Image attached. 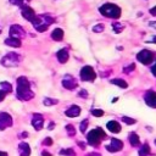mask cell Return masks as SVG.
I'll return each mask as SVG.
<instances>
[{"label":"cell","instance_id":"obj_1","mask_svg":"<svg viewBox=\"0 0 156 156\" xmlns=\"http://www.w3.org/2000/svg\"><path fill=\"white\" fill-rule=\"evenodd\" d=\"M16 95L22 101H28L32 98H34V93L30 90V84L26 77H18L17 78Z\"/></svg>","mask_w":156,"mask_h":156},{"label":"cell","instance_id":"obj_2","mask_svg":"<svg viewBox=\"0 0 156 156\" xmlns=\"http://www.w3.org/2000/svg\"><path fill=\"white\" fill-rule=\"evenodd\" d=\"M54 21L55 20L48 15H39L32 20V24L38 32H45L48 29V27L51 23H54Z\"/></svg>","mask_w":156,"mask_h":156},{"label":"cell","instance_id":"obj_3","mask_svg":"<svg viewBox=\"0 0 156 156\" xmlns=\"http://www.w3.org/2000/svg\"><path fill=\"white\" fill-rule=\"evenodd\" d=\"M100 13L106 16V17H110V18H119L121 17V7L117 6L116 4H104L102 6H100Z\"/></svg>","mask_w":156,"mask_h":156},{"label":"cell","instance_id":"obj_4","mask_svg":"<svg viewBox=\"0 0 156 156\" xmlns=\"http://www.w3.org/2000/svg\"><path fill=\"white\" fill-rule=\"evenodd\" d=\"M106 136H107V135H106V133L102 130V128L98 127V128H95V129H93V130H90V132L88 133L87 140H88V143H89L90 145L96 146V145L100 144L101 140L106 139Z\"/></svg>","mask_w":156,"mask_h":156},{"label":"cell","instance_id":"obj_5","mask_svg":"<svg viewBox=\"0 0 156 156\" xmlns=\"http://www.w3.org/2000/svg\"><path fill=\"white\" fill-rule=\"evenodd\" d=\"M22 60V56L17 52H9L1 58V65L5 67H15Z\"/></svg>","mask_w":156,"mask_h":156},{"label":"cell","instance_id":"obj_6","mask_svg":"<svg viewBox=\"0 0 156 156\" xmlns=\"http://www.w3.org/2000/svg\"><path fill=\"white\" fill-rule=\"evenodd\" d=\"M79 76H80V79L84 80V82H93L96 78V73H95L94 68L90 67V66H84L80 69Z\"/></svg>","mask_w":156,"mask_h":156},{"label":"cell","instance_id":"obj_7","mask_svg":"<svg viewBox=\"0 0 156 156\" xmlns=\"http://www.w3.org/2000/svg\"><path fill=\"white\" fill-rule=\"evenodd\" d=\"M136 58H138V61L141 62L143 65H150V63L155 60V58H154V54H152L150 50H147V49H144V50L139 51V52L136 54Z\"/></svg>","mask_w":156,"mask_h":156},{"label":"cell","instance_id":"obj_8","mask_svg":"<svg viewBox=\"0 0 156 156\" xmlns=\"http://www.w3.org/2000/svg\"><path fill=\"white\" fill-rule=\"evenodd\" d=\"M61 83H62L63 88H66L67 90H73V89H76L77 85H78L76 78H74L73 76H71V74H65Z\"/></svg>","mask_w":156,"mask_h":156},{"label":"cell","instance_id":"obj_9","mask_svg":"<svg viewBox=\"0 0 156 156\" xmlns=\"http://www.w3.org/2000/svg\"><path fill=\"white\" fill-rule=\"evenodd\" d=\"M105 147L108 152H117V151H121L123 149V141L117 139V138H112L111 143L108 145H106Z\"/></svg>","mask_w":156,"mask_h":156},{"label":"cell","instance_id":"obj_10","mask_svg":"<svg viewBox=\"0 0 156 156\" xmlns=\"http://www.w3.org/2000/svg\"><path fill=\"white\" fill-rule=\"evenodd\" d=\"M26 35V32L23 29L22 26L20 24H12L10 27V37L11 38H16V39H21Z\"/></svg>","mask_w":156,"mask_h":156},{"label":"cell","instance_id":"obj_11","mask_svg":"<svg viewBox=\"0 0 156 156\" xmlns=\"http://www.w3.org/2000/svg\"><path fill=\"white\" fill-rule=\"evenodd\" d=\"M11 126H12V117L6 112H1L0 113V130H4L5 128H9Z\"/></svg>","mask_w":156,"mask_h":156},{"label":"cell","instance_id":"obj_12","mask_svg":"<svg viewBox=\"0 0 156 156\" xmlns=\"http://www.w3.org/2000/svg\"><path fill=\"white\" fill-rule=\"evenodd\" d=\"M144 100L146 102L147 106L152 107V108H156V91L154 90H147L145 96H144Z\"/></svg>","mask_w":156,"mask_h":156},{"label":"cell","instance_id":"obj_13","mask_svg":"<svg viewBox=\"0 0 156 156\" xmlns=\"http://www.w3.org/2000/svg\"><path fill=\"white\" fill-rule=\"evenodd\" d=\"M21 15H22V17H23L24 20L30 21V22H32V20L35 17L34 10H33L32 7H29V6H22V9H21Z\"/></svg>","mask_w":156,"mask_h":156},{"label":"cell","instance_id":"obj_14","mask_svg":"<svg viewBox=\"0 0 156 156\" xmlns=\"http://www.w3.org/2000/svg\"><path fill=\"white\" fill-rule=\"evenodd\" d=\"M44 124V117L40 113H34L32 117V126L35 128V130H40Z\"/></svg>","mask_w":156,"mask_h":156},{"label":"cell","instance_id":"obj_15","mask_svg":"<svg viewBox=\"0 0 156 156\" xmlns=\"http://www.w3.org/2000/svg\"><path fill=\"white\" fill-rule=\"evenodd\" d=\"M65 115H66L67 117H69V118L78 117V116L80 115V107H79L78 105H72V106H69V107L66 110Z\"/></svg>","mask_w":156,"mask_h":156},{"label":"cell","instance_id":"obj_16","mask_svg":"<svg viewBox=\"0 0 156 156\" xmlns=\"http://www.w3.org/2000/svg\"><path fill=\"white\" fill-rule=\"evenodd\" d=\"M56 57H57V60H58L60 63H66V62L68 61V58H69L68 50H67V49H61V50H58L57 54H56Z\"/></svg>","mask_w":156,"mask_h":156},{"label":"cell","instance_id":"obj_17","mask_svg":"<svg viewBox=\"0 0 156 156\" xmlns=\"http://www.w3.org/2000/svg\"><path fill=\"white\" fill-rule=\"evenodd\" d=\"M106 128H107L111 133H119L121 129H122L121 124H119L117 121H108L107 124H106Z\"/></svg>","mask_w":156,"mask_h":156},{"label":"cell","instance_id":"obj_18","mask_svg":"<svg viewBox=\"0 0 156 156\" xmlns=\"http://www.w3.org/2000/svg\"><path fill=\"white\" fill-rule=\"evenodd\" d=\"M18 154L20 156H29L30 155V147L27 143H21L18 145Z\"/></svg>","mask_w":156,"mask_h":156},{"label":"cell","instance_id":"obj_19","mask_svg":"<svg viewBox=\"0 0 156 156\" xmlns=\"http://www.w3.org/2000/svg\"><path fill=\"white\" fill-rule=\"evenodd\" d=\"M128 140H129V144H130L132 146H139V145H140V139H139V136H138V134H136L135 132L129 133Z\"/></svg>","mask_w":156,"mask_h":156},{"label":"cell","instance_id":"obj_20","mask_svg":"<svg viewBox=\"0 0 156 156\" xmlns=\"http://www.w3.org/2000/svg\"><path fill=\"white\" fill-rule=\"evenodd\" d=\"M4 43L6 45H9V46H12V48H20L21 46V40L20 39H16V38H11V37H9L7 39H5Z\"/></svg>","mask_w":156,"mask_h":156},{"label":"cell","instance_id":"obj_21","mask_svg":"<svg viewBox=\"0 0 156 156\" xmlns=\"http://www.w3.org/2000/svg\"><path fill=\"white\" fill-rule=\"evenodd\" d=\"M51 38H52L54 40H56V41L62 40V38H63V30H62L61 28H56V29H54L52 33H51Z\"/></svg>","mask_w":156,"mask_h":156},{"label":"cell","instance_id":"obj_22","mask_svg":"<svg viewBox=\"0 0 156 156\" xmlns=\"http://www.w3.org/2000/svg\"><path fill=\"white\" fill-rule=\"evenodd\" d=\"M111 83L115 84V85H117V87H119V88H122V89H127V88H128V83H127L126 80H123L122 78L111 79Z\"/></svg>","mask_w":156,"mask_h":156},{"label":"cell","instance_id":"obj_23","mask_svg":"<svg viewBox=\"0 0 156 156\" xmlns=\"http://www.w3.org/2000/svg\"><path fill=\"white\" fill-rule=\"evenodd\" d=\"M150 151H151V150H150V146L145 143V144L140 147V150H139V155H140V156H149V155H150Z\"/></svg>","mask_w":156,"mask_h":156},{"label":"cell","instance_id":"obj_24","mask_svg":"<svg viewBox=\"0 0 156 156\" xmlns=\"http://www.w3.org/2000/svg\"><path fill=\"white\" fill-rule=\"evenodd\" d=\"M0 87H1V90L5 91L6 94L12 91V85H11L9 82H1V83H0Z\"/></svg>","mask_w":156,"mask_h":156},{"label":"cell","instance_id":"obj_25","mask_svg":"<svg viewBox=\"0 0 156 156\" xmlns=\"http://www.w3.org/2000/svg\"><path fill=\"white\" fill-rule=\"evenodd\" d=\"M60 155H62V156H76V152H74L73 149L68 147V149H62V150H60Z\"/></svg>","mask_w":156,"mask_h":156},{"label":"cell","instance_id":"obj_26","mask_svg":"<svg viewBox=\"0 0 156 156\" xmlns=\"http://www.w3.org/2000/svg\"><path fill=\"white\" fill-rule=\"evenodd\" d=\"M112 29H113L115 33H121L124 29V26L119 22H115V23H112Z\"/></svg>","mask_w":156,"mask_h":156},{"label":"cell","instance_id":"obj_27","mask_svg":"<svg viewBox=\"0 0 156 156\" xmlns=\"http://www.w3.org/2000/svg\"><path fill=\"white\" fill-rule=\"evenodd\" d=\"M57 102H58V100L51 99V98H44V100H43V104L45 106H52V105H56Z\"/></svg>","mask_w":156,"mask_h":156},{"label":"cell","instance_id":"obj_28","mask_svg":"<svg viewBox=\"0 0 156 156\" xmlns=\"http://www.w3.org/2000/svg\"><path fill=\"white\" fill-rule=\"evenodd\" d=\"M121 119H122V122H124L126 124H134V123H135V119L132 118V117H128V116H122Z\"/></svg>","mask_w":156,"mask_h":156},{"label":"cell","instance_id":"obj_29","mask_svg":"<svg viewBox=\"0 0 156 156\" xmlns=\"http://www.w3.org/2000/svg\"><path fill=\"white\" fill-rule=\"evenodd\" d=\"M66 132H67V134H68L69 136H73V135L76 134V128H74L72 124H67V126H66Z\"/></svg>","mask_w":156,"mask_h":156},{"label":"cell","instance_id":"obj_30","mask_svg":"<svg viewBox=\"0 0 156 156\" xmlns=\"http://www.w3.org/2000/svg\"><path fill=\"white\" fill-rule=\"evenodd\" d=\"M91 113H93V116H94V117H102L105 112H104V110L94 108V110H91Z\"/></svg>","mask_w":156,"mask_h":156},{"label":"cell","instance_id":"obj_31","mask_svg":"<svg viewBox=\"0 0 156 156\" xmlns=\"http://www.w3.org/2000/svg\"><path fill=\"white\" fill-rule=\"evenodd\" d=\"M88 124H89V121H88V119H84L83 122H80L79 130H80L82 133H85V130H87V128H88Z\"/></svg>","mask_w":156,"mask_h":156},{"label":"cell","instance_id":"obj_32","mask_svg":"<svg viewBox=\"0 0 156 156\" xmlns=\"http://www.w3.org/2000/svg\"><path fill=\"white\" fill-rule=\"evenodd\" d=\"M104 29H105V26H104L102 23H99V24H96V26L93 27V32H95V33H100V32H102Z\"/></svg>","mask_w":156,"mask_h":156},{"label":"cell","instance_id":"obj_33","mask_svg":"<svg viewBox=\"0 0 156 156\" xmlns=\"http://www.w3.org/2000/svg\"><path fill=\"white\" fill-rule=\"evenodd\" d=\"M135 69V63H130V65H128L124 69H123V72L124 73H130V72H133Z\"/></svg>","mask_w":156,"mask_h":156},{"label":"cell","instance_id":"obj_34","mask_svg":"<svg viewBox=\"0 0 156 156\" xmlns=\"http://www.w3.org/2000/svg\"><path fill=\"white\" fill-rule=\"evenodd\" d=\"M78 96L79 98H83V99H87L88 98V91L85 89H82L79 93H78Z\"/></svg>","mask_w":156,"mask_h":156},{"label":"cell","instance_id":"obj_35","mask_svg":"<svg viewBox=\"0 0 156 156\" xmlns=\"http://www.w3.org/2000/svg\"><path fill=\"white\" fill-rule=\"evenodd\" d=\"M43 144H44L45 146H50V145H52V139H51L50 136H46V138L44 139Z\"/></svg>","mask_w":156,"mask_h":156},{"label":"cell","instance_id":"obj_36","mask_svg":"<svg viewBox=\"0 0 156 156\" xmlns=\"http://www.w3.org/2000/svg\"><path fill=\"white\" fill-rule=\"evenodd\" d=\"M10 2H11L12 5H17V6H21V5L24 2V0H10Z\"/></svg>","mask_w":156,"mask_h":156},{"label":"cell","instance_id":"obj_37","mask_svg":"<svg viewBox=\"0 0 156 156\" xmlns=\"http://www.w3.org/2000/svg\"><path fill=\"white\" fill-rule=\"evenodd\" d=\"M5 96H6V93H5V91H2V90L0 89V102L5 99Z\"/></svg>","mask_w":156,"mask_h":156},{"label":"cell","instance_id":"obj_38","mask_svg":"<svg viewBox=\"0 0 156 156\" xmlns=\"http://www.w3.org/2000/svg\"><path fill=\"white\" fill-rule=\"evenodd\" d=\"M150 71H151V73L156 77V63L154 65V66H151V68H150Z\"/></svg>","mask_w":156,"mask_h":156},{"label":"cell","instance_id":"obj_39","mask_svg":"<svg viewBox=\"0 0 156 156\" xmlns=\"http://www.w3.org/2000/svg\"><path fill=\"white\" fill-rule=\"evenodd\" d=\"M150 13H151V16H156V6H154V7L150 10Z\"/></svg>","mask_w":156,"mask_h":156},{"label":"cell","instance_id":"obj_40","mask_svg":"<svg viewBox=\"0 0 156 156\" xmlns=\"http://www.w3.org/2000/svg\"><path fill=\"white\" fill-rule=\"evenodd\" d=\"M78 145H79V147H80V149H83V150L85 149V143H82V141H78Z\"/></svg>","mask_w":156,"mask_h":156},{"label":"cell","instance_id":"obj_41","mask_svg":"<svg viewBox=\"0 0 156 156\" xmlns=\"http://www.w3.org/2000/svg\"><path fill=\"white\" fill-rule=\"evenodd\" d=\"M41 156H51V154H50L49 151H46V150H44V151L41 152Z\"/></svg>","mask_w":156,"mask_h":156},{"label":"cell","instance_id":"obj_42","mask_svg":"<svg viewBox=\"0 0 156 156\" xmlns=\"http://www.w3.org/2000/svg\"><path fill=\"white\" fill-rule=\"evenodd\" d=\"M149 26H150V27H152L154 29H156V21H152V22H150V23H149Z\"/></svg>","mask_w":156,"mask_h":156},{"label":"cell","instance_id":"obj_43","mask_svg":"<svg viewBox=\"0 0 156 156\" xmlns=\"http://www.w3.org/2000/svg\"><path fill=\"white\" fill-rule=\"evenodd\" d=\"M48 128H49L50 130H51V129H54V128H55V123H54V122H50V124H49V127H48Z\"/></svg>","mask_w":156,"mask_h":156},{"label":"cell","instance_id":"obj_44","mask_svg":"<svg viewBox=\"0 0 156 156\" xmlns=\"http://www.w3.org/2000/svg\"><path fill=\"white\" fill-rule=\"evenodd\" d=\"M27 136H28V132H23V133H21L20 138H27Z\"/></svg>","mask_w":156,"mask_h":156},{"label":"cell","instance_id":"obj_45","mask_svg":"<svg viewBox=\"0 0 156 156\" xmlns=\"http://www.w3.org/2000/svg\"><path fill=\"white\" fill-rule=\"evenodd\" d=\"M88 156H101L100 154H98V152H93V154H89Z\"/></svg>","mask_w":156,"mask_h":156},{"label":"cell","instance_id":"obj_46","mask_svg":"<svg viewBox=\"0 0 156 156\" xmlns=\"http://www.w3.org/2000/svg\"><path fill=\"white\" fill-rule=\"evenodd\" d=\"M149 43H156V37H152L151 40H149Z\"/></svg>","mask_w":156,"mask_h":156},{"label":"cell","instance_id":"obj_47","mask_svg":"<svg viewBox=\"0 0 156 156\" xmlns=\"http://www.w3.org/2000/svg\"><path fill=\"white\" fill-rule=\"evenodd\" d=\"M0 156H7V152H4V151H0Z\"/></svg>","mask_w":156,"mask_h":156},{"label":"cell","instance_id":"obj_48","mask_svg":"<svg viewBox=\"0 0 156 156\" xmlns=\"http://www.w3.org/2000/svg\"><path fill=\"white\" fill-rule=\"evenodd\" d=\"M154 143H155V145H156V139H155V141H154Z\"/></svg>","mask_w":156,"mask_h":156},{"label":"cell","instance_id":"obj_49","mask_svg":"<svg viewBox=\"0 0 156 156\" xmlns=\"http://www.w3.org/2000/svg\"><path fill=\"white\" fill-rule=\"evenodd\" d=\"M0 33H1V27H0Z\"/></svg>","mask_w":156,"mask_h":156}]
</instances>
